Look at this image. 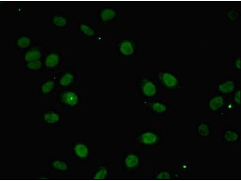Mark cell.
<instances>
[{
	"mask_svg": "<svg viewBox=\"0 0 241 181\" xmlns=\"http://www.w3.org/2000/svg\"><path fill=\"white\" fill-rule=\"evenodd\" d=\"M54 86V83L52 81H49L43 84L42 86V91L44 93H48L53 89Z\"/></svg>",
	"mask_w": 241,
	"mask_h": 181,
	"instance_id": "2e32d148",
	"label": "cell"
},
{
	"mask_svg": "<svg viewBox=\"0 0 241 181\" xmlns=\"http://www.w3.org/2000/svg\"><path fill=\"white\" fill-rule=\"evenodd\" d=\"M218 88L219 90L222 92L228 93L233 91L235 85L232 81H229L220 84Z\"/></svg>",
	"mask_w": 241,
	"mask_h": 181,
	"instance_id": "ba28073f",
	"label": "cell"
},
{
	"mask_svg": "<svg viewBox=\"0 0 241 181\" xmlns=\"http://www.w3.org/2000/svg\"><path fill=\"white\" fill-rule=\"evenodd\" d=\"M73 75L70 73H67L64 75L60 81V84L63 86H67L70 84L73 81Z\"/></svg>",
	"mask_w": 241,
	"mask_h": 181,
	"instance_id": "5bb4252c",
	"label": "cell"
},
{
	"mask_svg": "<svg viewBox=\"0 0 241 181\" xmlns=\"http://www.w3.org/2000/svg\"><path fill=\"white\" fill-rule=\"evenodd\" d=\"M27 66L30 69L36 70L39 69L41 66V62L38 60L29 62L27 64Z\"/></svg>",
	"mask_w": 241,
	"mask_h": 181,
	"instance_id": "ffe728a7",
	"label": "cell"
},
{
	"mask_svg": "<svg viewBox=\"0 0 241 181\" xmlns=\"http://www.w3.org/2000/svg\"><path fill=\"white\" fill-rule=\"evenodd\" d=\"M160 76L163 84L167 87H173L177 84L178 81L177 78L171 74L163 73L161 74Z\"/></svg>",
	"mask_w": 241,
	"mask_h": 181,
	"instance_id": "6da1fadb",
	"label": "cell"
},
{
	"mask_svg": "<svg viewBox=\"0 0 241 181\" xmlns=\"http://www.w3.org/2000/svg\"><path fill=\"white\" fill-rule=\"evenodd\" d=\"M153 110L155 112L161 113L165 111L166 108L165 105L161 103L158 102L155 103L152 105Z\"/></svg>",
	"mask_w": 241,
	"mask_h": 181,
	"instance_id": "ac0fdd59",
	"label": "cell"
},
{
	"mask_svg": "<svg viewBox=\"0 0 241 181\" xmlns=\"http://www.w3.org/2000/svg\"><path fill=\"white\" fill-rule=\"evenodd\" d=\"M115 15V11L110 8H106L102 10L101 13V17L104 21L111 19Z\"/></svg>",
	"mask_w": 241,
	"mask_h": 181,
	"instance_id": "4fadbf2b",
	"label": "cell"
},
{
	"mask_svg": "<svg viewBox=\"0 0 241 181\" xmlns=\"http://www.w3.org/2000/svg\"><path fill=\"white\" fill-rule=\"evenodd\" d=\"M142 88L144 94L148 96H153L156 92L155 85L152 82L147 80L143 81Z\"/></svg>",
	"mask_w": 241,
	"mask_h": 181,
	"instance_id": "7a4b0ae2",
	"label": "cell"
},
{
	"mask_svg": "<svg viewBox=\"0 0 241 181\" xmlns=\"http://www.w3.org/2000/svg\"><path fill=\"white\" fill-rule=\"evenodd\" d=\"M59 57L55 53L50 54L47 57L45 61L46 65L49 67H52L56 66L58 63Z\"/></svg>",
	"mask_w": 241,
	"mask_h": 181,
	"instance_id": "30bf717a",
	"label": "cell"
},
{
	"mask_svg": "<svg viewBox=\"0 0 241 181\" xmlns=\"http://www.w3.org/2000/svg\"><path fill=\"white\" fill-rule=\"evenodd\" d=\"M52 165L55 168L60 170H65L67 168V164L64 162L60 160L55 161L52 163Z\"/></svg>",
	"mask_w": 241,
	"mask_h": 181,
	"instance_id": "e0dca14e",
	"label": "cell"
},
{
	"mask_svg": "<svg viewBox=\"0 0 241 181\" xmlns=\"http://www.w3.org/2000/svg\"><path fill=\"white\" fill-rule=\"evenodd\" d=\"M53 21L56 25L59 26H64L67 23L66 20L64 17L59 16H54Z\"/></svg>",
	"mask_w": 241,
	"mask_h": 181,
	"instance_id": "d6986e66",
	"label": "cell"
},
{
	"mask_svg": "<svg viewBox=\"0 0 241 181\" xmlns=\"http://www.w3.org/2000/svg\"><path fill=\"white\" fill-rule=\"evenodd\" d=\"M120 49L121 52L124 54L129 55L132 53L133 51V47L132 44L130 41H125L121 44Z\"/></svg>",
	"mask_w": 241,
	"mask_h": 181,
	"instance_id": "52a82bcc",
	"label": "cell"
},
{
	"mask_svg": "<svg viewBox=\"0 0 241 181\" xmlns=\"http://www.w3.org/2000/svg\"><path fill=\"white\" fill-rule=\"evenodd\" d=\"M139 159L136 155L131 154L127 156L125 159V164L126 166L129 168L135 167L138 164Z\"/></svg>",
	"mask_w": 241,
	"mask_h": 181,
	"instance_id": "9c48e42d",
	"label": "cell"
},
{
	"mask_svg": "<svg viewBox=\"0 0 241 181\" xmlns=\"http://www.w3.org/2000/svg\"><path fill=\"white\" fill-rule=\"evenodd\" d=\"M235 100L238 103H240V91H238L236 93L235 96Z\"/></svg>",
	"mask_w": 241,
	"mask_h": 181,
	"instance_id": "cb8c5ba5",
	"label": "cell"
},
{
	"mask_svg": "<svg viewBox=\"0 0 241 181\" xmlns=\"http://www.w3.org/2000/svg\"><path fill=\"white\" fill-rule=\"evenodd\" d=\"M45 121L49 123H56L59 120L58 115L55 113L52 112H48L45 113L44 116Z\"/></svg>",
	"mask_w": 241,
	"mask_h": 181,
	"instance_id": "8fae6325",
	"label": "cell"
},
{
	"mask_svg": "<svg viewBox=\"0 0 241 181\" xmlns=\"http://www.w3.org/2000/svg\"><path fill=\"white\" fill-rule=\"evenodd\" d=\"M80 27L82 31L86 34L89 36H92L94 34L93 30L88 26L82 24L80 25Z\"/></svg>",
	"mask_w": 241,
	"mask_h": 181,
	"instance_id": "7402d4cb",
	"label": "cell"
},
{
	"mask_svg": "<svg viewBox=\"0 0 241 181\" xmlns=\"http://www.w3.org/2000/svg\"><path fill=\"white\" fill-rule=\"evenodd\" d=\"M224 104L222 97L218 96L212 98L209 103V107L213 110H216L221 107Z\"/></svg>",
	"mask_w": 241,
	"mask_h": 181,
	"instance_id": "8992f818",
	"label": "cell"
},
{
	"mask_svg": "<svg viewBox=\"0 0 241 181\" xmlns=\"http://www.w3.org/2000/svg\"><path fill=\"white\" fill-rule=\"evenodd\" d=\"M41 54L37 51H30L27 52L25 56L26 61L29 62L38 60L40 58Z\"/></svg>",
	"mask_w": 241,
	"mask_h": 181,
	"instance_id": "7c38bea8",
	"label": "cell"
},
{
	"mask_svg": "<svg viewBox=\"0 0 241 181\" xmlns=\"http://www.w3.org/2000/svg\"><path fill=\"white\" fill-rule=\"evenodd\" d=\"M61 99L65 103L71 106L76 105L78 100L77 95L75 93L71 91L64 93L61 95Z\"/></svg>",
	"mask_w": 241,
	"mask_h": 181,
	"instance_id": "3957f363",
	"label": "cell"
},
{
	"mask_svg": "<svg viewBox=\"0 0 241 181\" xmlns=\"http://www.w3.org/2000/svg\"><path fill=\"white\" fill-rule=\"evenodd\" d=\"M108 172L105 168H100L95 173L94 178L95 180H99L104 179L107 176Z\"/></svg>",
	"mask_w": 241,
	"mask_h": 181,
	"instance_id": "9a60e30c",
	"label": "cell"
},
{
	"mask_svg": "<svg viewBox=\"0 0 241 181\" xmlns=\"http://www.w3.org/2000/svg\"><path fill=\"white\" fill-rule=\"evenodd\" d=\"M141 140L144 144L148 145L155 143L157 140V137L153 133L147 132L144 133L141 136Z\"/></svg>",
	"mask_w": 241,
	"mask_h": 181,
	"instance_id": "5b68a950",
	"label": "cell"
},
{
	"mask_svg": "<svg viewBox=\"0 0 241 181\" xmlns=\"http://www.w3.org/2000/svg\"><path fill=\"white\" fill-rule=\"evenodd\" d=\"M30 42V40L28 37H22L18 40L17 44L20 47L25 48L28 46Z\"/></svg>",
	"mask_w": 241,
	"mask_h": 181,
	"instance_id": "44dd1931",
	"label": "cell"
},
{
	"mask_svg": "<svg viewBox=\"0 0 241 181\" xmlns=\"http://www.w3.org/2000/svg\"><path fill=\"white\" fill-rule=\"evenodd\" d=\"M74 151L76 155L81 158L86 157L89 153V150L87 146L81 143L76 144L74 146Z\"/></svg>",
	"mask_w": 241,
	"mask_h": 181,
	"instance_id": "277c9868",
	"label": "cell"
},
{
	"mask_svg": "<svg viewBox=\"0 0 241 181\" xmlns=\"http://www.w3.org/2000/svg\"><path fill=\"white\" fill-rule=\"evenodd\" d=\"M169 178V174L166 172H161L158 175L157 177V179L161 180L168 179Z\"/></svg>",
	"mask_w": 241,
	"mask_h": 181,
	"instance_id": "603a6c76",
	"label": "cell"
}]
</instances>
